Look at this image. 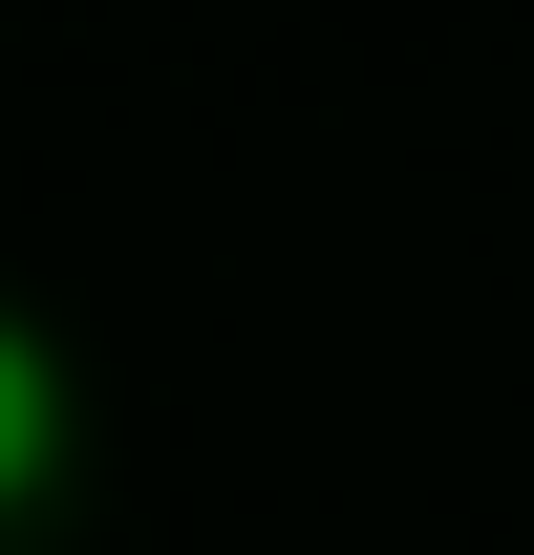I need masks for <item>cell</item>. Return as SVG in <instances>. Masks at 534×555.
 <instances>
[{"instance_id":"cell-1","label":"cell","mask_w":534,"mask_h":555,"mask_svg":"<svg viewBox=\"0 0 534 555\" xmlns=\"http://www.w3.org/2000/svg\"><path fill=\"white\" fill-rule=\"evenodd\" d=\"M43 470H65V363H43L22 321H0V513H22Z\"/></svg>"}]
</instances>
